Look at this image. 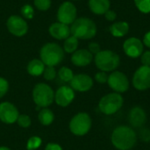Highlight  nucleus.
<instances>
[{"label": "nucleus", "mask_w": 150, "mask_h": 150, "mask_svg": "<svg viewBox=\"0 0 150 150\" xmlns=\"http://www.w3.org/2000/svg\"><path fill=\"white\" fill-rule=\"evenodd\" d=\"M18 111L14 105L10 102L0 104V120L4 124H13L18 118Z\"/></svg>", "instance_id": "13"}, {"label": "nucleus", "mask_w": 150, "mask_h": 150, "mask_svg": "<svg viewBox=\"0 0 150 150\" xmlns=\"http://www.w3.org/2000/svg\"><path fill=\"white\" fill-rule=\"evenodd\" d=\"M123 50L128 57L137 58L143 53L144 45L140 39L131 37L125 40L123 44Z\"/></svg>", "instance_id": "12"}, {"label": "nucleus", "mask_w": 150, "mask_h": 150, "mask_svg": "<svg viewBox=\"0 0 150 150\" xmlns=\"http://www.w3.org/2000/svg\"><path fill=\"white\" fill-rule=\"evenodd\" d=\"M141 62L142 63V66H148L150 67V51H145L141 55Z\"/></svg>", "instance_id": "34"}, {"label": "nucleus", "mask_w": 150, "mask_h": 150, "mask_svg": "<svg viewBox=\"0 0 150 150\" xmlns=\"http://www.w3.org/2000/svg\"><path fill=\"white\" fill-rule=\"evenodd\" d=\"M21 13L22 15L25 18H28V19H31L33 18V8L29 5V4H25L22 7L21 9Z\"/></svg>", "instance_id": "30"}, {"label": "nucleus", "mask_w": 150, "mask_h": 150, "mask_svg": "<svg viewBox=\"0 0 150 150\" xmlns=\"http://www.w3.org/2000/svg\"><path fill=\"white\" fill-rule=\"evenodd\" d=\"M109 31L113 37L116 38L123 37L129 31V24L126 21L115 22L109 27Z\"/></svg>", "instance_id": "20"}, {"label": "nucleus", "mask_w": 150, "mask_h": 150, "mask_svg": "<svg viewBox=\"0 0 150 150\" xmlns=\"http://www.w3.org/2000/svg\"><path fill=\"white\" fill-rule=\"evenodd\" d=\"M57 18L59 22L65 25L72 24L76 19V8L70 2H64L58 10Z\"/></svg>", "instance_id": "10"}, {"label": "nucleus", "mask_w": 150, "mask_h": 150, "mask_svg": "<svg viewBox=\"0 0 150 150\" xmlns=\"http://www.w3.org/2000/svg\"><path fill=\"white\" fill-rule=\"evenodd\" d=\"M143 45H145L146 47H149L150 48V31L146 33V34L143 37Z\"/></svg>", "instance_id": "38"}, {"label": "nucleus", "mask_w": 150, "mask_h": 150, "mask_svg": "<svg viewBox=\"0 0 150 150\" xmlns=\"http://www.w3.org/2000/svg\"><path fill=\"white\" fill-rule=\"evenodd\" d=\"M91 127V119L86 112L76 114L69 122V129L72 134L77 136L86 134Z\"/></svg>", "instance_id": "7"}, {"label": "nucleus", "mask_w": 150, "mask_h": 150, "mask_svg": "<svg viewBox=\"0 0 150 150\" xmlns=\"http://www.w3.org/2000/svg\"><path fill=\"white\" fill-rule=\"evenodd\" d=\"M58 76L60 77V79L63 82H70L72 80V78L74 77V74L73 71L67 68V67H62L60 69V70L58 71Z\"/></svg>", "instance_id": "24"}, {"label": "nucleus", "mask_w": 150, "mask_h": 150, "mask_svg": "<svg viewBox=\"0 0 150 150\" xmlns=\"http://www.w3.org/2000/svg\"><path fill=\"white\" fill-rule=\"evenodd\" d=\"M128 121L134 127H142L147 121L146 112L140 106H134L128 114Z\"/></svg>", "instance_id": "16"}, {"label": "nucleus", "mask_w": 150, "mask_h": 150, "mask_svg": "<svg viewBox=\"0 0 150 150\" xmlns=\"http://www.w3.org/2000/svg\"><path fill=\"white\" fill-rule=\"evenodd\" d=\"M69 83H70V87L74 91H80V92L88 91L93 86L92 78L86 74H78L74 76V77Z\"/></svg>", "instance_id": "14"}, {"label": "nucleus", "mask_w": 150, "mask_h": 150, "mask_svg": "<svg viewBox=\"0 0 150 150\" xmlns=\"http://www.w3.org/2000/svg\"><path fill=\"white\" fill-rule=\"evenodd\" d=\"M130 150H132V149H130Z\"/></svg>", "instance_id": "40"}, {"label": "nucleus", "mask_w": 150, "mask_h": 150, "mask_svg": "<svg viewBox=\"0 0 150 150\" xmlns=\"http://www.w3.org/2000/svg\"><path fill=\"white\" fill-rule=\"evenodd\" d=\"M34 5L40 11H47L51 5L50 0H34Z\"/></svg>", "instance_id": "29"}, {"label": "nucleus", "mask_w": 150, "mask_h": 150, "mask_svg": "<svg viewBox=\"0 0 150 150\" xmlns=\"http://www.w3.org/2000/svg\"><path fill=\"white\" fill-rule=\"evenodd\" d=\"M0 150H11L7 147H0Z\"/></svg>", "instance_id": "39"}, {"label": "nucleus", "mask_w": 150, "mask_h": 150, "mask_svg": "<svg viewBox=\"0 0 150 150\" xmlns=\"http://www.w3.org/2000/svg\"><path fill=\"white\" fill-rule=\"evenodd\" d=\"M133 85L138 91H146L150 88V67L141 66L134 74Z\"/></svg>", "instance_id": "9"}, {"label": "nucleus", "mask_w": 150, "mask_h": 150, "mask_svg": "<svg viewBox=\"0 0 150 150\" xmlns=\"http://www.w3.org/2000/svg\"><path fill=\"white\" fill-rule=\"evenodd\" d=\"M78 47V39L73 35L68 37L65 41H64V45H63V49L65 52L70 54V53H74L75 51H76Z\"/></svg>", "instance_id": "23"}, {"label": "nucleus", "mask_w": 150, "mask_h": 150, "mask_svg": "<svg viewBox=\"0 0 150 150\" xmlns=\"http://www.w3.org/2000/svg\"><path fill=\"white\" fill-rule=\"evenodd\" d=\"M9 90V83L6 79L0 77V98H3Z\"/></svg>", "instance_id": "31"}, {"label": "nucleus", "mask_w": 150, "mask_h": 150, "mask_svg": "<svg viewBox=\"0 0 150 150\" xmlns=\"http://www.w3.org/2000/svg\"><path fill=\"white\" fill-rule=\"evenodd\" d=\"M139 137L146 143L150 142V130L149 128H142L139 132Z\"/></svg>", "instance_id": "32"}, {"label": "nucleus", "mask_w": 150, "mask_h": 150, "mask_svg": "<svg viewBox=\"0 0 150 150\" xmlns=\"http://www.w3.org/2000/svg\"><path fill=\"white\" fill-rule=\"evenodd\" d=\"M70 33L77 39L90 40L95 37L97 33V25L91 18H79L72 23Z\"/></svg>", "instance_id": "2"}, {"label": "nucleus", "mask_w": 150, "mask_h": 150, "mask_svg": "<svg viewBox=\"0 0 150 150\" xmlns=\"http://www.w3.org/2000/svg\"><path fill=\"white\" fill-rule=\"evenodd\" d=\"M124 104V98L121 94L112 92L104 96L99 103L98 108L100 112L105 115H112L120 110Z\"/></svg>", "instance_id": "6"}, {"label": "nucleus", "mask_w": 150, "mask_h": 150, "mask_svg": "<svg viewBox=\"0 0 150 150\" xmlns=\"http://www.w3.org/2000/svg\"><path fill=\"white\" fill-rule=\"evenodd\" d=\"M33 99L37 105V110L40 107L46 108L54 101V92L49 85L40 83L33 90Z\"/></svg>", "instance_id": "5"}, {"label": "nucleus", "mask_w": 150, "mask_h": 150, "mask_svg": "<svg viewBox=\"0 0 150 150\" xmlns=\"http://www.w3.org/2000/svg\"><path fill=\"white\" fill-rule=\"evenodd\" d=\"M17 123L18 124L19 127L26 128L31 126V119L26 114H19L17 120Z\"/></svg>", "instance_id": "27"}, {"label": "nucleus", "mask_w": 150, "mask_h": 150, "mask_svg": "<svg viewBox=\"0 0 150 150\" xmlns=\"http://www.w3.org/2000/svg\"><path fill=\"white\" fill-rule=\"evenodd\" d=\"M42 141L40 137L38 136H33L31 137L28 141H27V144H26V149L27 150H34L37 149L38 148H40V146L41 145Z\"/></svg>", "instance_id": "26"}, {"label": "nucleus", "mask_w": 150, "mask_h": 150, "mask_svg": "<svg viewBox=\"0 0 150 150\" xmlns=\"http://www.w3.org/2000/svg\"><path fill=\"white\" fill-rule=\"evenodd\" d=\"M93 60V54L87 49H79L73 53L71 62L77 67H85Z\"/></svg>", "instance_id": "17"}, {"label": "nucleus", "mask_w": 150, "mask_h": 150, "mask_svg": "<svg viewBox=\"0 0 150 150\" xmlns=\"http://www.w3.org/2000/svg\"><path fill=\"white\" fill-rule=\"evenodd\" d=\"M111 141L117 149L130 150L137 142V134L131 127L120 126L112 131Z\"/></svg>", "instance_id": "1"}, {"label": "nucleus", "mask_w": 150, "mask_h": 150, "mask_svg": "<svg viewBox=\"0 0 150 150\" xmlns=\"http://www.w3.org/2000/svg\"><path fill=\"white\" fill-rule=\"evenodd\" d=\"M7 28L9 32L18 37L24 36L28 31V25L25 20H24L21 17L12 15L7 20Z\"/></svg>", "instance_id": "11"}, {"label": "nucleus", "mask_w": 150, "mask_h": 150, "mask_svg": "<svg viewBox=\"0 0 150 150\" xmlns=\"http://www.w3.org/2000/svg\"><path fill=\"white\" fill-rule=\"evenodd\" d=\"M107 83L111 89L117 93L126 92L129 88V80L127 76L124 73L117 70L112 71V73L109 75Z\"/></svg>", "instance_id": "8"}, {"label": "nucleus", "mask_w": 150, "mask_h": 150, "mask_svg": "<svg viewBox=\"0 0 150 150\" xmlns=\"http://www.w3.org/2000/svg\"><path fill=\"white\" fill-rule=\"evenodd\" d=\"M44 69H45V64L42 62L41 60L33 59L27 65L28 73L33 76H40L44 72Z\"/></svg>", "instance_id": "21"}, {"label": "nucleus", "mask_w": 150, "mask_h": 150, "mask_svg": "<svg viewBox=\"0 0 150 150\" xmlns=\"http://www.w3.org/2000/svg\"><path fill=\"white\" fill-rule=\"evenodd\" d=\"M40 122L44 126H49L53 123L54 120V114L48 108H42L38 115Z\"/></svg>", "instance_id": "22"}, {"label": "nucleus", "mask_w": 150, "mask_h": 150, "mask_svg": "<svg viewBox=\"0 0 150 150\" xmlns=\"http://www.w3.org/2000/svg\"><path fill=\"white\" fill-rule=\"evenodd\" d=\"M120 63L118 54L112 50H101L95 55V64L100 71H114Z\"/></svg>", "instance_id": "4"}, {"label": "nucleus", "mask_w": 150, "mask_h": 150, "mask_svg": "<svg viewBox=\"0 0 150 150\" xmlns=\"http://www.w3.org/2000/svg\"><path fill=\"white\" fill-rule=\"evenodd\" d=\"M40 60L46 66L54 67L62 62L64 58L63 49L56 43L44 45L40 52Z\"/></svg>", "instance_id": "3"}, {"label": "nucleus", "mask_w": 150, "mask_h": 150, "mask_svg": "<svg viewBox=\"0 0 150 150\" xmlns=\"http://www.w3.org/2000/svg\"><path fill=\"white\" fill-rule=\"evenodd\" d=\"M43 74H44V78L47 81H52L56 77V71L54 67L47 66V68H45L44 69Z\"/></svg>", "instance_id": "28"}, {"label": "nucleus", "mask_w": 150, "mask_h": 150, "mask_svg": "<svg viewBox=\"0 0 150 150\" xmlns=\"http://www.w3.org/2000/svg\"><path fill=\"white\" fill-rule=\"evenodd\" d=\"M137 9L142 13H150V0H134Z\"/></svg>", "instance_id": "25"}, {"label": "nucleus", "mask_w": 150, "mask_h": 150, "mask_svg": "<svg viewBox=\"0 0 150 150\" xmlns=\"http://www.w3.org/2000/svg\"><path fill=\"white\" fill-rule=\"evenodd\" d=\"M110 0H89L90 10L97 15L105 14L110 10Z\"/></svg>", "instance_id": "19"}, {"label": "nucleus", "mask_w": 150, "mask_h": 150, "mask_svg": "<svg viewBox=\"0 0 150 150\" xmlns=\"http://www.w3.org/2000/svg\"><path fill=\"white\" fill-rule=\"evenodd\" d=\"M45 150H62V147L56 143H48L46 148H45Z\"/></svg>", "instance_id": "37"}, {"label": "nucleus", "mask_w": 150, "mask_h": 150, "mask_svg": "<svg viewBox=\"0 0 150 150\" xmlns=\"http://www.w3.org/2000/svg\"><path fill=\"white\" fill-rule=\"evenodd\" d=\"M49 33L57 40H66L70 36V27L61 22L54 23L49 27Z\"/></svg>", "instance_id": "18"}, {"label": "nucleus", "mask_w": 150, "mask_h": 150, "mask_svg": "<svg viewBox=\"0 0 150 150\" xmlns=\"http://www.w3.org/2000/svg\"><path fill=\"white\" fill-rule=\"evenodd\" d=\"M105 17L106 18V20L108 21H114L117 18V14L114 11L112 10H108L105 13Z\"/></svg>", "instance_id": "36"}, {"label": "nucleus", "mask_w": 150, "mask_h": 150, "mask_svg": "<svg viewBox=\"0 0 150 150\" xmlns=\"http://www.w3.org/2000/svg\"><path fill=\"white\" fill-rule=\"evenodd\" d=\"M89 51L92 54H97L98 53H99L101 51L100 49V46L98 43L96 42H91L89 44Z\"/></svg>", "instance_id": "35"}, {"label": "nucleus", "mask_w": 150, "mask_h": 150, "mask_svg": "<svg viewBox=\"0 0 150 150\" xmlns=\"http://www.w3.org/2000/svg\"><path fill=\"white\" fill-rule=\"evenodd\" d=\"M74 98V90L69 86H62L54 93V101L58 105L62 107L68 106L69 104L72 103Z\"/></svg>", "instance_id": "15"}, {"label": "nucleus", "mask_w": 150, "mask_h": 150, "mask_svg": "<svg viewBox=\"0 0 150 150\" xmlns=\"http://www.w3.org/2000/svg\"><path fill=\"white\" fill-rule=\"evenodd\" d=\"M108 77L109 76L107 75L106 72L104 71H99L95 75V80L99 83H105L108 81Z\"/></svg>", "instance_id": "33"}]
</instances>
